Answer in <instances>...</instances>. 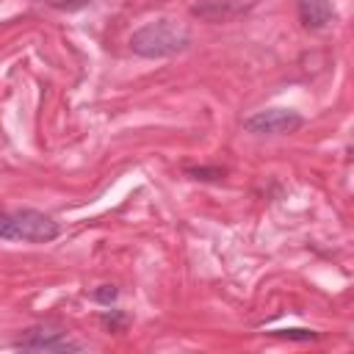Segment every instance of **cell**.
Returning a JSON list of instances; mask_svg holds the SVG:
<instances>
[{
  "mask_svg": "<svg viewBox=\"0 0 354 354\" xmlns=\"http://www.w3.org/2000/svg\"><path fill=\"white\" fill-rule=\"evenodd\" d=\"M191 47V30L174 19H152L133 30L130 50L141 58H171Z\"/></svg>",
  "mask_w": 354,
  "mask_h": 354,
  "instance_id": "cell-1",
  "label": "cell"
},
{
  "mask_svg": "<svg viewBox=\"0 0 354 354\" xmlns=\"http://www.w3.org/2000/svg\"><path fill=\"white\" fill-rule=\"evenodd\" d=\"M61 235V224L33 207H0V241H22V243H50Z\"/></svg>",
  "mask_w": 354,
  "mask_h": 354,
  "instance_id": "cell-2",
  "label": "cell"
},
{
  "mask_svg": "<svg viewBox=\"0 0 354 354\" xmlns=\"http://www.w3.org/2000/svg\"><path fill=\"white\" fill-rule=\"evenodd\" d=\"M304 127V116L293 108H266L243 119V130L252 136H290Z\"/></svg>",
  "mask_w": 354,
  "mask_h": 354,
  "instance_id": "cell-3",
  "label": "cell"
},
{
  "mask_svg": "<svg viewBox=\"0 0 354 354\" xmlns=\"http://www.w3.org/2000/svg\"><path fill=\"white\" fill-rule=\"evenodd\" d=\"M11 346L22 348V351H44V354H64V351H80L83 348V343H77L69 332L53 329V326H30Z\"/></svg>",
  "mask_w": 354,
  "mask_h": 354,
  "instance_id": "cell-4",
  "label": "cell"
},
{
  "mask_svg": "<svg viewBox=\"0 0 354 354\" xmlns=\"http://www.w3.org/2000/svg\"><path fill=\"white\" fill-rule=\"evenodd\" d=\"M296 17L307 30H326L337 22V8L332 0H296Z\"/></svg>",
  "mask_w": 354,
  "mask_h": 354,
  "instance_id": "cell-5",
  "label": "cell"
},
{
  "mask_svg": "<svg viewBox=\"0 0 354 354\" xmlns=\"http://www.w3.org/2000/svg\"><path fill=\"white\" fill-rule=\"evenodd\" d=\"M246 8L249 6H243L238 0H202L191 8V14L199 19H207V22H230L238 14H243Z\"/></svg>",
  "mask_w": 354,
  "mask_h": 354,
  "instance_id": "cell-6",
  "label": "cell"
},
{
  "mask_svg": "<svg viewBox=\"0 0 354 354\" xmlns=\"http://www.w3.org/2000/svg\"><path fill=\"white\" fill-rule=\"evenodd\" d=\"M185 174L191 177V180H202V183H218V180H224V169L221 166H188L185 169Z\"/></svg>",
  "mask_w": 354,
  "mask_h": 354,
  "instance_id": "cell-7",
  "label": "cell"
},
{
  "mask_svg": "<svg viewBox=\"0 0 354 354\" xmlns=\"http://www.w3.org/2000/svg\"><path fill=\"white\" fill-rule=\"evenodd\" d=\"M100 321H102V326H105L108 332H122L124 324H127V315H124L122 310H105V313L100 315Z\"/></svg>",
  "mask_w": 354,
  "mask_h": 354,
  "instance_id": "cell-8",
  "label": "cell"
},
{
  "mask_svg": "<svg viewBox=\"0 0 354 354\" xmlns=\"http://www.w3.org/2000/svg\"><path fill=\"white\" fill-rule=\"evenodd\" d=\"M277 337H285V340H299V343H307V340H318V332L315 329H274Z\"/></svg>",
  "mask_w": 354,
  "mask_h": 354,
  "instance_id": "cell-9",
  "label": "cell"
},
{
  "mask_svg": "<svg viewBox=\"0 0 354 354\" xmlns=\"http://www.w3.org/2000/svg\"><path fill=\"white\" fill-rule=\"evenodd\" d=\"M91 299L100 301V304H108V307H111V304L119 299V288H116V285H100V288L91 293Z\"/></svg>",
  "mask_w": 354,
  "mask_h": 354,
  "instance_id": "cell-10",
  "label": "cell"
}]
</instances>
